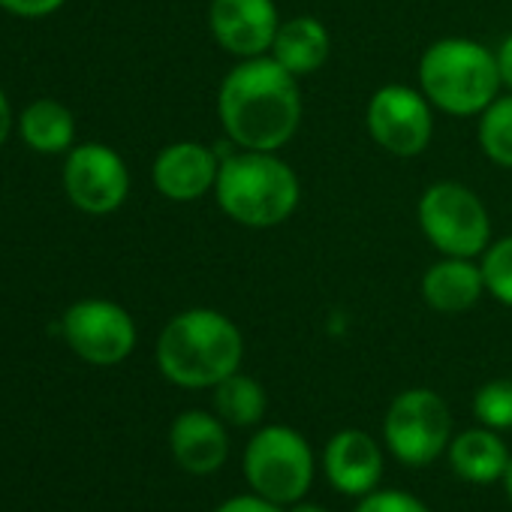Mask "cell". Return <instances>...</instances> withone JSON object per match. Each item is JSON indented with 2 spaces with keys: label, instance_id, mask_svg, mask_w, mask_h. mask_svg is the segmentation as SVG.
<instances>
[{
  "label": "cell",
  "instance_id": "1",
  "mask_svg": "<svg viewBox=\"0 0 512 512\" xmlns=\"http://www.w3.org/2000/svg\"><path fill=\"white\" fill-rule=\"evenodd\" d=\"M217 115L235 148L281 151L302 124L299 79L272 55L238 61L220 82Z\"/></svg>",
  "mask_w": 512,
  "mask_h": 512
},
{
  "label": "cell",
  "instance_id": "2",
  "mask_svg": "<svg viewBox=\"0 0 512 512\" xmlns=\"http://www.w3.org/2000/svg\"><path fill=\"white\" fill-rule=\"evenodd\" d=\"M214 199L220 211L244 229H275L296 214L302 184L296 169L278 157V151L232 145V151L220 154Z\"/></svg>",
  "mask_w": 512,
  "mask_h": 512
},
{
  "label": "cell",
  "instance_id": "3",
  "mask_svg": "<svg viewBox=\"0 0 512 512\" xmlns=\"http://www.w3.org/2000/svg\"><path fill=\"white\" fill-rule=\"evenodd\" d=\"M241 362L244 335L214 308H190L172 317L157 341V365L181 389H214L241 371Z\"/></svg>",
  "mask_w": 512,
  "mask_h": 512
},
{
  "label": "cell",
  "instance_id": "4",
  "mask_svg": "<svg viewBox=\"0 0 512 512\" xmlns=\"http://www.w3.org/2000/svg\"><path fill=\"white\" fill-rule=\"evenodd\" d=\"M419 91L443 115L476 118L503 94L497 58L470 37L434 40L419 58Z\"/></svg>",
  "mask_w": 512,
  "mask_h": 512
},
{
  "label": "cell",
  "instance_id": "5",
  "mask_svg": "<svg viewBox=\"0 0 512 512\" xmlns=\"http://www.w3.org/2000/svg\"><path fill=\"white\" fill-rule=\"evenodd\" d=\"M416 220L425 241L440 256H476L491 244V214L476 190L461 181H434L416 202Z\"/></svg>",
  "mask_w": 512,
  "mask_h": 512
},
{
  "label": "cell",
  "instance_id": "6",
  "mask_svg": "<svg viewBox=\"0 0 512 512\" xmlns=\"http://www.w3.org/2000/svg\"><path fill=\"white\" fill-rule=\"evenodd\" d=\"M244 476L253 494L293 506L314 485V449L290 425H263L244 449Z\"/></svg>",
  "mask_w": 512,
  "mask_h": 512
},
{
  "label": "cell",
  "instance_id": "7",
  "mask_svg": "<svg viewBox=\"0 0 512 512\" xmlns=\"http://www.w3.org/2000/svg\"><path fill=\"white\" fill-rule=\"evenodd\" d=\"M386 449L407 467L434 464L452 443V413L443 395L416 386L392 398L383 416Z\"/></svg>",
  "mask_w": 512,
  "mask_h": 512
},
{
  "label": "cell",
  "instance_id": "8",
  "mask_svg": "<svg viewBox=\"0 0 512 512\" xmlns=\"http://www.w3.org/2000/svg\"><path fill=\"white\" fill-rule=\"evenodd\" d=\"M434 106L419 85H383L365 106V127L377 148L392 157H419L434 139Z\"/></svg>",
  "mask_w": 512,
  "mask_h": 512
},
{
  "label": "cell",
  "instance_id": "9",
  "mask_svg": "<svg viewBox=\"0 0 512 512\" xmlns=\"http://www.w3.org/2000/svg\"><path fill=\"white\" fill-rule=\"evenodd\" d=\"M64 335L70 347L91 365H118L136 347L133 317L103 299L79 302L64 317Z\"/></svg>",
  "mask_w": 512,
  "mask_h": 512
},
{
  "label": "cell",
  "instance_id": "10",
  "mask_svg": "<svg viewBox=\"0 0 512 512\" xmlns=\"http://www.w3.org/2000/svg\"><path fill=\"white\" fill-rule=\"evenodd\" d=\"M281 16L275 0H211L208 31L214 43L238 61L272 52Z\"/></svg>",
  "mask_w": 512,
  "mask_h": 512
},
{
  "label": "cell",
  "instance_id": "11",
  "mask_svg": "<svg viewBox=\"0 0 512 512\" xmlns=\"http://www.w3.org/2000/svg\"><path fill=\"white\" fill-rule=\"evenodd\" d=\"M64 187L82 211L109 214L127 199L130 172L112 148L88 142L70 154L64 169Z\"/></svg>",
  "mask_w": 512,
  "mask_h": 512
},
{
  "label": "cell",
  "instance_id": "12",
  "mask_svg": "<svg viewBox=\"0 0 512 512\" xmlns=\"http://www.w3.org/2000/svg\"><path fill=\"white\" fill-rule=\"evenodd\" d=\"M220 151L202 142H172L154 160V187L172 202H196L214 193Z\"/></svg>",
  "mask_w": 512,
  "mask_h": 512
},
{
  "label": "cell",
  "instance_id": "13",
  "mask_svg": "<svg viewBox=\"0 0 512 512\" xmlns=\"http://www.w3.org/2000/svg\"><path fill=\"white\" fill-rule=\"evenodd\" d=\"M323 473L335 491L350 497H365L380 485L383 449L371 434L359 428L338 431L323 449Z\"/></svg>",
  "mask_w": 512,
  "mask_h": 512
},
{
  "label": "cell",
  "instance_id": "14",
  "mask_svg": "<svg viewBox=\"0 0 512 512\" xmlns=\"http://www.w3.org/2000/svg\"><path fill=\"white\" fill-rule=\"evenodd\" d=\"M169 449L181 470L211 476L229 458L226 422L208 410H184L169 428Z\"/></svg>",
  "mask_w": 512,
  "mask_h": 512
},
{
  "label": "cell",
  "instance_id": "15",
  "mask_svg": "<svg viewBox=\"0 0 512 512\" xmlns=\"http://www.w3.org/2000/svg\"><path fill=\"white\" fill-rule=\"evenodd\" d=\"M485 296L482 269L467 256H440L422 275V299L437 314H464Z\"/></svg>",
  "mask_w": 512,
  "mask_h": 512
},
{
  "label": "cell",
  "instance_id": "16",
  "mask_svg": "<svg viewBox=\"0 0 512 512\" xmlns=\"http://www.w3.org/2000/svg\"><path fill=\"white\" fill-rule=\"evenodd\" d=\"M446 458H449L452 473L473 485L503 482V473L512 461L509 446L503 443L500 431H491L485 425L455 434L446 449Z\"/></svg>",
  "mask_w": 512,
  "mask_h": 512
},
{
  "label": "cell",
  "instance_id": "17",
  "mask_svg": "<svg viewBox=\"0 0 512 512\" xmlns=\"http://www.w3.org/2000/svg\"><path fill=\"white\" fill-rule=\"evenodd\" d=\"M332 52V37L326 31V25L314 16H296L281 22L275 43H272V58L293 73L296 79L317 73Z\"/></svg>",
  "mask_w": 512,
  "mask_h": 512
},
{
  "label": "cell",
  "instance_id": "18",
  "mask_svg": "<svg viewBox=\"0 0 512 512\" xmlns=\"http://www.w3.org/2000/svg\"><path fill=\"white\" fill-rule=\"evenodd\" d=\"M211 407L229 428H256L266 419L269 395L256 377L235 371L211 389Z\"/></svg>",
  "mask_w": 512,
  "mask_h": 512
},
{
  "label": "cell",
  "instance_id": "19",
  "mask_svg": "<svg viewBox=\"0 0 512 512\" xmlns=\"http://www.w3.org/2000/svg\"><path fill=\"white\" fill-rule=\"evenodd\" d=\"M22 136L31 148L58 154V151L70 148V142H73V115L55 100H40L25 109Z\"/></svg>",
  "mask_w": 512,
  "mask_h": 512
},
{
  "label": "cell",
  "instance_id": "20",
  "mask_svg": "<svg viewBox=\"0 0 512 512\" xmlns=\"http://www.w3.org/2000/svg\"><path fill=\"white\" fill-rule=\"evenodd\" d=\"M476 142L494 166L512 169V91H503L476 115Z\"/></svg>",
  "mask_w": 512,
  "mask_h": 512
},
{
  "label": "cell",
  "instance_id": "21",
  "mask_svg": "<svg viewBox=\"0 0 512 512\" xmlns=\"http://www.w3.org/2000/svg\"><path fill=\"white\" fill-rule=\"evenodd\" d=\"M479 269L485 293L494 302L512 308V235H503L485 247V253L479 256Z\"/></svg>",
  "mask_w": 512,
  "mask_h": 512
},
{
  "label": "cell",
  "instance_id": "22",
  "mask_svg": "<svg viewBox=\"0 0 512 512\" xmlns=\"http://www.w3.org/2000/svg\"><path fill=\"white\" fill-rule=\"evenodd\" d=\"M473 416L491 431H512V380H488L473 395Z\"/></svg>",
  "mask_w": 512,
  "mask_h": 512
},
{
  "label": "cell",
  "instance_id": "23",
  "mask_svg": "<svg viewBox=\"0 0 512 512\" xmlns=\"http://www.w3.org/2000/svg\"><path fill=\"white\" fill-rule=\"evenodd\" d=\"M353 512H431L416 494L401 488H374L359 497Z\"/></svg>",
  "mask_w": 512,
  "mask_h": 512
},
{
  "label": "cell",
  "instance_id": "24",
  "mask_svg": "<svg viewBox=\"0 0 512 512\" xmlns=\"http://www.w3.org/2000/svg\"><path fill=\"white\" fill-rule=\"evenodd\" d=\"M214 512H284V506L250 491V494H235V497L223 500Z\"/></svg>",
  "mask_w": 512,
  "mask_h": 512
},
{
  "label": "cell",
  "instance_id": "25",
  "mask_svg": "<svg viewBox=\"0 0 512 512\" xmlns=\"http://www.w3.org/2000/svg\"><path fill=\"white\" fill-rule=\"evenodd\" d=\"M64 0H0V7L16 16H46L55 13Z\"/></svg>",
  "mask_w": 512,
  "mask_h": 512
},
{
  "label": "cell",
  "instance_id": "26",
  "mask_svg": "<svg viewBox=\"0 0 512 512\" xmlns=\"http://www.w3.org/2000/svg\"><path fill=\"white\" fill-rule=\"evenodd\" d=\"M494 58H497V70H500L503 91H512V34L494 49Z\"/></svg>",
  "mask_w": 512,
  "mask_h": 512
},
{
  "label": "cell",
  "instance_id": "27",
  "mask_svg": "<svg viewBox=\"0 0 512 512\" xmlns=\"http://www.w3.org/2000/svg\"><path fill=\"white\" fill-rule=\"evenodd\" d=\"M10 124H13L10 103H7V97H4V94H0V145H4V139L10 136Z\"/></svg>",
  "mask_w": 512,
  "mask_h": 512
},
{
  "label": "cell",
  "instance_id": "28",
  "mask_svg": "<svg viewBox=\"0 0 512 512\" xmlns=\"http://www.w3.org/2000/svg\"><path fill=\"white\" fill-rule=\"evenodd\" d=\"M287 512H329V509L320 506V503H302V500H299V503H293Z\"/></svg>",
  "mask_w": 512,
  "mask_h": 512
},
{
  "label": "cell",
  "instance_id": "29",
  "mask_svg": "<svg viewBox=\"0 0 512 512\" xmlns=\"http://www.w3.org/2000/svg\"><path fill=\"white\" fill-rule=\"evenodd\" d=\"M503 488H506V497L512 500V461H509V467L503 473Z\"/></svg>",
  "mask_w": 512,
  "mask_h": 512
}]
</instances>
